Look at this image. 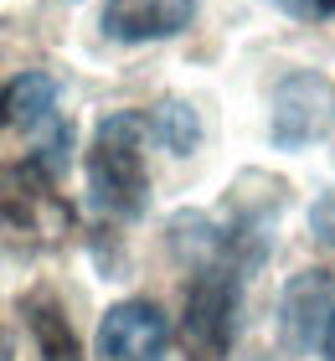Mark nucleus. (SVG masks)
I'll return each mask as SVG.
<instances>
[{
  "instance_id": "nucleus-10",
  "label": "nucleus",
  "mask_w": 335,
  "mask_h": 361,
  "mask_svg": "<svg viewBox=\"0 0 335 361\" xmlns=\"http://www.w3.org/2000/svg\"><path fill=\"white\" fill-rule=\"evenodd\" d=\"M310 233L325 243V248H335V186L315 196V207H310Z\"/></svg>"
},
{
  "instance_id": "nucleus-5",
  "label": "nucleus",
  "mask_w": 335,
  "mask_h": 361,
  "mask_svg": "<svg viewBox=\"0 0 335 361\" xmlns=\"http://www.w3.org/2000/svg\"><path fill=\"white\" fill-rule=\"evenodd\" d=\"M335 315V274L325 269H305L284 284L279 300V341L289 356H310L325 341V325Z\"/></svg>"
},
{
  "instance_id": "nucleus-8",
  "label": "nucleus",
  "mask_w": 335,
  "mask_h": 361,
  "mask_svg": "<svg viewBox=\"0 0 335 361\" xmlns=\"http://www.w3.org/2000/svg\"><path fill=\"white\" fill-rule=\"evenodd\" d=\"M26 325H31V336H37L42 361H83L78 336H73V325H67V315L57 310V300H47V294L26 300Z\"/></svg>"
},
{
  "instance_id": "nucleus-2",
  "label": "nucleus",
  "mask_w": 335,
  "mask_h": 361,
  "mask_svg": "<svg viewBox=\"0 0 335 361\" xmlns=\"http://www.w3.org/2000/svg\"><path fill=\"white\" fill-rule=\"evenodd\" d=\"M238 305H243V269L238 264H201L191 289H186V310H181V346L186 361H227L232 341H238Z\"/></svg>"
},
{
  "instance_id": "nucleus-3",
  "label": "nucleus",
  "mask_w": 335,
  "mask_h": 361,
  "mask_svg": "<svg viewBox=\"0 0 335 361\" xmlns=\"http://www.w3.org/2000/svg\"><path fill=\"white\" fill-rule=\"evenodd\" d=\"M0 222L37 243H62L73 227V207L57 191L52 171L26 155L16 166H0Z\"/></svg>"
},
{
  "instance_id": "nucleus-4",
  "label": "nucleus",
  "mask_w": 335,
  "mask_h": 361,
  "mask_svg": "<svg viewBox=\"0 0 335 361\" xmlns=\"http://www.w3.org/2000/svg\"><path fill=\"white\" fill-rule=\"evenodd\" d=\"M165 351H171V320L150 300H124L98 320V361H165Z\"/></svg>"
},
{
  "instance_id": "nucleus-12",
  "label": "nucleus",
  "mask_w": 335,
  "mask_h": 361,
  "mask_svg": "<svg viewBox=\"0 0 335 361\" xmlns=\"http://www.w3.org/2000/svg\"><path fill=\"white\" fill-rule=\"evenodd\" d=\"M320 346H325V361H335V315H330V325H325V341H320Z\"/></svg>"
},
{
  "instance_id": "nucleus-7",
  "label": "nucleus",
  "mask_w": 335,
  "mask_h": 361,
  "mask_svg": "<svg viewBox=\"0 0 335 361\" xmlns=\"http://www.w3.org/2000/svg\"><path fill=\"white\" fill-rule=\"evenodd\" d=\"M325 93H330L325 78H315V73H294L279 83V93H274V145L279 150H299V145H310L320 135Z\"/></svg>"
},
{
  "instance_id": "nucleus-1",
  "label": "nucleus",
  "mask_w": 335,
  "mask_h": 361,
  "mask_svg": "<svg viewBox=\"0 0 335 361\" xmlns=\"http://www.w3.org/2000/svg\"><path fill=\"white\" fill-rule=\"evenodd\" d=\"M145 140H150V119L140 109H119L93 129L88 145V191L93 207L104 217L134 222L150 202V166H145Z\"/></svg>"
},
{
  "instance_id": "nucleus-13",
  "label": "nucleus",
  "mask_w": 335,
  "mask_h": 361,
  "mask_svg": "<svg viewBox=\"0 0 335 361\" xmlns=\"http://www.w3.org/2000/svg\"><path fill=\"white\" fill-rule=\"evenodd\" d=\"M0 361H16V346H11V336L0 331Z\"/></svg>"
},
{
  "instance_id": "nucleus-9",
  "label": "nucleus",
  "mask_w": 335,
  "mask_h": 361,
  "mask_svg": "<svg viewBox=\"0 0 335 361\" xmlns=\"http://www.w3.org/2000/svg\"><path fill=\"white\" fill-rule=\"evenodd\" d=\"M145 119H150V135H155L171 155H191V150H196L201 119H196L191 104H181V98H165V104H160L155 114H145Z\"/></svg>"
},
{
  "instance_id": "nucleus-11",
  "label": "nucleus",
  "mask_w": 335,
  "mask_h": 361,
  "mask_svg": "<svg viewBox=\"0 0 335 361\" xmlns=\"http://www.w3.org/2000/svg\"><path fill=\"white\" fill-rule=\"evenodd\" d=\"M289 16H299V21H330L335 16V0H279Z\"/></svg>"
},
{
  "instance_id": "nucleus-6",
  "label": "nucleus",
  "mask_w": 335,
  "mask_h": 361,
  "mask_svg": "<svg viewBox=\"0 0 335 361\" xmlns=\"http://www.w3.org/2000/svg\"><path fill=\"white\" fill-rule=\"evenodd\" d=\"M196 16V0H109L104 6V31L114 42H165L181 37Z\"/></svg>"
}]
</instances>
